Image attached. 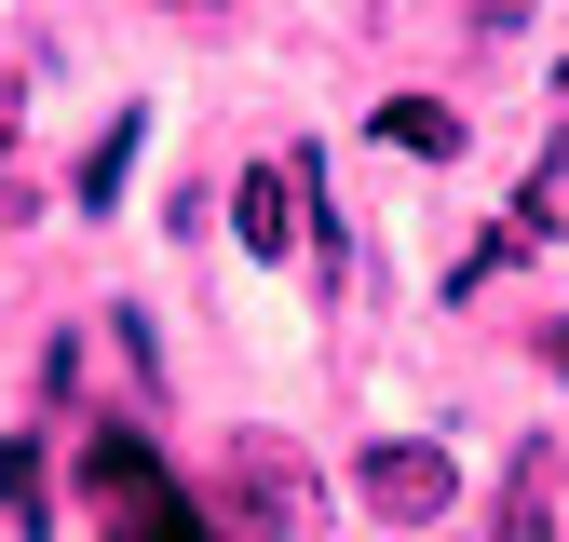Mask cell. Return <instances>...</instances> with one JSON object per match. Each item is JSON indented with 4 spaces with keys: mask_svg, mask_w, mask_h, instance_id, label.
<instances>
[{
    "mask_svg": "<svg viewBox=\"0 0 569 542\" xmlns=\"http://www.w3.org/2000/svg\"><path fill=\"white\" fill-rule=\"evenodd\" d=\"M367 136L380 150H420V163H461V109H435V96H380Z\"/></svg>",
    "mask_w": 569,
    "mask_h": 542,
    "instance_id": "obj_5",
    "label": "cell"
},
{
    "mask_svg": "<svg viewBox=\"0 0 569 542\" xmlns=\"http://www.w3.org/2000/svg\"><path fill=\"white\" fill-rule=\"evenodd\" d=\"M14 218H28V190H14V177H0V231H14Z\"/></svg>",
    "mask_w": 569,
    "mask_h": 542,
    "instance_id": "obj_9",
    "label": "cell"
},
{
    "mask_svg": "<svg viewBox=\"0 0 569 542\" xmlns=\"http://www.w3.org/2000/svg\"><path fill=\"white\" fill-rule=\"evenodd\" d=\"M448 489H461V461H448L435 434H393V448L352 461V502H367L380 529H435V515H448Z\"/></svg>",
    "mask_w": 569,
    "mask_h": 542,
    "instance_id": "obj_1",
    "label": "cell"
},
{
    "mask_svg": "<svg viewBox=\"0 0 569 542\" xmlns=\"http://www.w3.org/2000/svg\"><path fill=\"white\" fill-rule=\"evenodd\" d=\"M556 367H569V325H556Z\"/></svg>",
    "mask_w": 569,
    "mask_h": 542,
    "instance_id": "obj_11",
    "label": "cell"
},
{
    "mask_svg": "<svg viewBox=\"0 0 569 542\" xmlns=\"http://www.w3.org/2000/svg\"><path fill=\"white\" fill-rule=\"evenodd\" d=\"M231 231H244L258 258H284V244H299V150H284V163H244V190H231Z\"/></svg>",
    "mask_w": 569,
    "mask_h": 542,
    "instance_id": "obj_3",
    "label": "cell"
},
{
    "mask_svg": "<svg viewBox=\"0 0 569 542\" xmlns=\"http://www.w3.org/2000/svg\"><path fill=\"white\" fill-rule=\"evenodd\" d=\"M231 515H244V529H271V542H299V529H312L299 461H284V448H244V461H231Z\"/></svg>",
    "mask_w": 569,
    "mask_h": 542,
    "instance_id": "obj_2",
    "label": "cell"
},
{
    "mask_svg": "<svg viewBox=\"0 0 569 542\" xmlns=\"http://www.w3.org/2000/svg\"><path fill=\"white\" fill-rule=\"evenodd\" d=\"M136 515H150V542H218V529H203L190 502H163V489H150V502H136Z\"/></svg>",
    "mask_w": 569,
    "mask_h": 542,
    "instance_id": "obj_7",
    "label": "cell"
},
{
    "mask_svg": "<svg viewBox=\"0 0 569 542\" xmlns=\"http://www.w3.org/2000/svg\"><path fill=\"white\" fill-rule=\"evenodd\" d=\"M136 150H150V109H109V136L82 150V177H68V203H82V218H109V203H122V177H136Z\"/></svg>",
    "mask_w": 569,
    "mask_h": 542,
    "instance_id": "obj_4",
    "label": "cell"
},
{
    "mask_svg": "<svg viewBox=\"0 0 569 542\" xmlns=\"http://www.w3.org/2000/svg\"><path fill=\"white\" fill-rule=\"evenodd\" d=\"M0 515H14V542H54V502H41V448L0 434Z\"/></svg>",
    "mask_w": 569,
    "mask_h": 542,
    "instance_id": "obj_6",
    "label": "cell"
},
{
    "mask_svg": "<svg viewBox=\"0 0 569 542\" xmlns=\"http://www.w3.org/2000/svg\"><path fill=\"white\" fill-rule=\"evenodd\" d=\"M475 14H488V28H529V0H475Z\"/></svg>",
    "mask_w": 569,
    "mask_h": 542,
    "instance_id": "obj_8",
    "label": "cell"
},
{
    "mask_svg": "<svg viewBox=\"0 0 569 542\" xmlns=\"http://www.w3.org/2000/svg\"><path fill=\"white\" fill-rule=\"evenodd\" d=\"M556 96H569V54H556Z\"/></svg>",
    "mask_w": 569,
    "mask_h": 542,
    "instance_id": "obj_10",
    "label": "cell"
}]
</instances>
